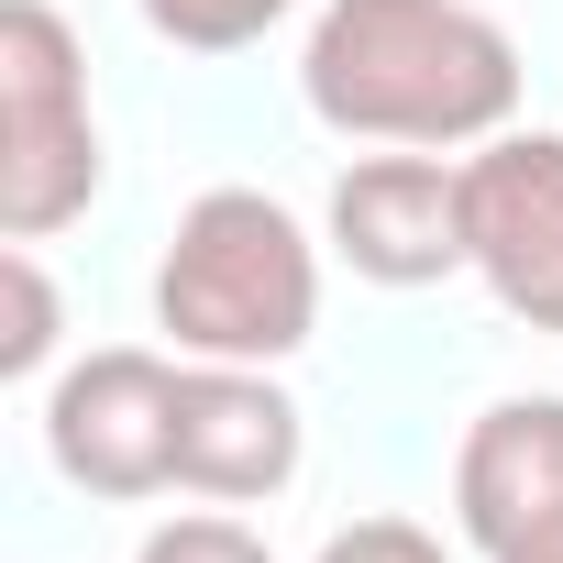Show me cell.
I'll list each match as a JSON object with an SVG mask.
<instances>
[{
    "label": "cell",
    "mask_w": 563,
    "mask_h": 563,
    "mask_svg": "<svg viewBox=\"0 0 563 563\" xmlns=\"http://www.w3.org/2000/svg\"><path fill=\"white\" fill-rule=\"evenodd\" d=\"M299 100L354 144H486L519 111V45L475 0H321L299 45Z\"/></svg>",
    "instance_id": "6da1fadb"
},
{
    "label": "cell",
    "mask_w": 563,
    "mask_h": 563,
    "mask_svg": "<svg viewBox=\"0 0 563 563\" xmlns=\"http://www.w3.org/2000/svg\"><path fill=\"white\" fill-rule=\"evenodd\" d=\"M155 332L188 365H288L321 332V243L265 188H199L155 254Z\"/></svg>",
    "instance_id": "7a4b0ae2"
},
{
    "label": "cell",
    "mask_w": 563,
    "mask_h": 563,
    "mask_svg": "<svg viewBox=\"0 0 563 563\" xmlns=\"http://www.w3.org/2000/svg\"><path fill=\"white\" fill-rule=\"evenodd\" d=\"M111 155L89 122V56L56 0H0V232L45 243L100 199Z\"/></svg>",
    "instance_id": "3957f363"
},
{
    "label": "cell",
    "mask_w": 563,
    "mask_h": 563,
    "mask_svg": "<svg viewBox=\"0 0 563 563\" xmlns=\"http://www.w3.org/2000/svg\"><path fill=\"white\" fill-rule=\"evenodd\" d=\"M177 387H188V365H166L144 343L78 354L45 387V464L78 497H111V508L177 486Z\"/></svg>",
    "instance_id": "277c9868"
},
{
    "label": "cell",
    "mask_w": 563,
    "mask_h": 563,
    "mask_svg": "<svg viewBox=\"0 0 563 563\" xmlns=\"http://www.w3.org/2000/svg\"><path fill=\"white\" fill-rule=\"evenodd\" d=\"M464 232L486 299L563 343V133H486L464 155Z\"/></svg>",
    "instance_id": "5b68a950"
},
{
    "label": "cell",
    "mask_w": 563,
    "mask_h": 563,
    "mask_svg": "<svg viewBox=\"0 0 563 563\" xmlns=\"http://www.w3.org/2000/svg\"><path fill=\"white\" fill-rule=\"evenodd\" d=\"M332 254L365 276V288H442V276L475 265L464 232V166L398 144V155H354L332 177Z\"/></svg>",
    "instance_id": "8992f818"
},
{
    "label": "cell",
    "mask_w": 563,
    "mask_h": 563,
    "mask_svg": "<svg viewBox=\"0 0 563 563\" xmlns=\"http://www.w3.org/2000/svg\"><path fill=\"white\" fill-rule=\"evenodd\" d=\"M299 453H310V420L265 365H188V387H177V486L188 497L254 508L299 475Z\"/></svg>",
    "instance_id": "52a82bcc"
},
{
    "label": "cell",
    "mask_w": 563,
    "mask_h": 563,
    "mask_svg": "<svg viewBox=\"0 0 563 563\" xmlns=\"http://www.w3.org/2000/svg\"><path fill=\"white\" fill-rule=\"evenodd\" d=\"M453 519H464V541L486 563H508L541 530H563V398L475 409V431L453 453Z\"/></svg>",
    "instance_id": "ba28073f"
},
{
    "label": "cell",
    "mask_w": 563,
    "mask_h": 563,
    "mask_svg": "<svg viewBox=\"0 0 563 563\" xmlns=\"http://www.w3.org/2000/svg\"><path fill=\"white\" fill-rule=\"evenodd\" d=\"M133 12H144V34L177 45V56H243V45H265L276 23H288L299 0H133Z\"/></svg>",
    "instance_id": "9c48e42d"
},
{
    "label": "cell",
    "mask_w": 563,
    "mask_h": 563,
    "mask_svg": "<svg viewBox=\"0 0 563 563\" xmlns=\"http://www.w3.org/2000/svg\"><path fill=\"white\" fill-rule=\"evenodd\" d=\"M0 299H12V332H0V376H45V365H56V288H45L34 243H12V254H0Z\"/></svg>",
    "instance_id": "30bf717a"
},
{
    "label": "cell",
    "mask_w": 563,
    "mask_h": 563,
    "mask_svg": "<svg viewBox=\"0 0 563 563\" xmlns=\"http://www.w3.org/2000/svg\"><path fill=\"white\" fill-rule=\"evenodd\" d=\"M133 563H276L243 519H221V508H188V519H166V530H144V552Z\"/></svg>",
    "instance_id": "8fae6325"
},
{
    "label": "cell",
    "mask_w": 563,
    "mask_h": 563,
    "mask_svg": "<svg viewBox=\"0 0 563 563\" xmlns=\"http://www.w3.org/2000/svg\"><path fill=\"white\" fill-rule=\"evenodd\" d=\"M310 563H453L420 519H354V530H332Z\"/></svg>",
    "instance_id": "7c38bea8"
},
{
    "label": "cell",
    "mask_w": 563,
    "mask_h": 563,
    "mask_svg": "<svg viewBox=\"0 0 563 563\" xmlns=\"http://www.w3.org/2000/svg\"><path fill=\"white\" fill-rule=\"evenodd\" d=\"M508 563H563V530H541L530 552H508Z\"/></svg>",
    "instance_id": "4fadbf2b"
}]
</instances>
